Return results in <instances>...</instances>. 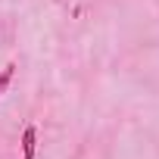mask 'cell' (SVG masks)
Wrapping results in <instances>:
<instances>
[{
	"instance_id": "2",
	"label": "cell",
	"mask_w": 159,
	"mask_h": 159,
	"mask_svg": "<svg viewBox=\"0 0 159 159\" xmlns=\"http://www.w3.org/2000/svg\"><path fill=\"white\" fill-rule=\"evenodd\" d=\"M13 75H16V62H7L3 69H0V94H7L10 81H13Z\"/></svg>"
},
{
	"instance_id": "1",
	"label": "cell",
	"mask_w": 159,
	"mask_h": 159,
	"mask_svg": "<svg viewBox=\"0 0 159 159\" xmlns=\"http://www.w3.org/2000/svg\"><path fill=\"white\" fill-rule=\"evenodd\" d=\"M34 153H38V128L25 125V131H22V159H34Z\"/></svg>"
}]
</instances>
